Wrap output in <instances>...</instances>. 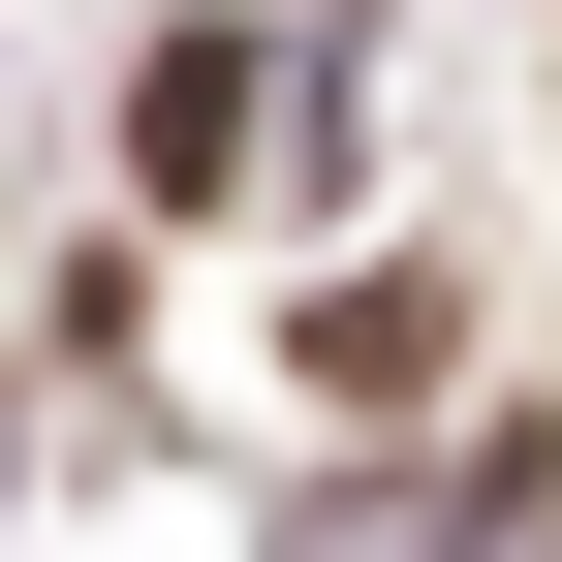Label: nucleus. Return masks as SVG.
Listing matches in <instances>:
<instances>
[{"mask_svg": "<svg viewBox=\"0 0 562 562\" xmlns=\"http://www.w3.org/2000/svg\"><path fill=\"white\" fill-rule=\"evenodd\" d=\"M250 157H313V94H281V32H157V94H125V188H157V220H220Z\"/></svg>", "mask_w": 562, "mask_h": 562, "instance_id": "nucleus-1", "label": "nucleus"}]
</instances>
